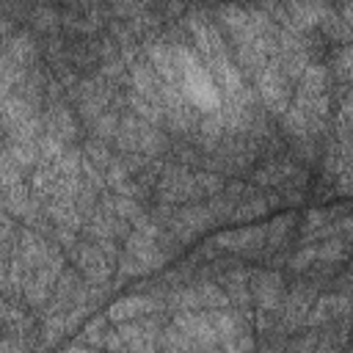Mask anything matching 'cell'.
I'll use <instances>...</instances> for the list:
<instances>
[{
	"label": "cell",
	"instance_id": "cell-1",
	"mask_svg": "<svg viewBox=\"0 0 353 353\" xmlns=\"http://www.w3.org/2000/svg\"><path fill=\"white\" fill-rule=\"evenodd\" d=\"M174 52V63H176V77H179V88L185 94V99L199 108L204 116L207 113H218L223 110V97L221 88L215 83V77L210 74L207 63L199 58L196 50H190L188 44H171Z\"/></svg>",
	"mask_w": 353,
	"mask_h": 353
},
{
	"label": "cell",
	"instance_id": "cell-2",
	"mask_svg": "<svg viewBox=\"0 0 353 353\" xmlns=\"http://www.w3.org/2000/svg\"><path fill=\"white\" fill-rule=\"evenodd\" d=\"M74 265H77V270L83 273V279L91 284V287H105L108 281H110V276H113V270H116V262H110L91 240L88 243H77L74 245Z\"/></svg>",
	"mask_w": 353,
	"mask_h": 353
},
{
	"label": "cell",
	"instance_id": "cell-3",
	"mask_svg": "<svg viewBox=\"0 0 353 353\" xmlns=\"http://www.w3.org/2000/svg\"><path fill=\"white\" fill-rule=\"evenodd\" d=\"M284 298V279L279 273H251V301L256 314L270 317Z\"/></svg>",
	"mask_w": 353,
	"mask_h": 353
},
{
	"label": "cell",
	"instance_id": "cell-4",
	"mask_svg": "<svg viewBox=\"0 0 353 353\" xmlns=\"http://www.w3.org/2000/svg\"><path fill=\"white\" fill-rule=\"evenodd\" d=\"M154 298L149 295H127V298H119L108 306L105 317L113 323V325H121V323H132V320H141L146 314H152L154 309Z\"/></svg>",
	"mask_w": 353,
	"mask_h": 353
},
{
	"label": "cell",
	"instance_id": "cell-5",
	"mask_svg": "<svg viewBox=\"0 0 353 353\" xmlns=\"http://www.w3.org/2000/svg\"><path fill=\"white\" fill-rule=\"evenodd\" d=\"M193 290L199 295L201 309H207V312H212V309H229V295L223 292V287H218L212 281H199Z\"/></svg>",
	"mask_w": 353,
	"mask_h": 353
},
{
	"label": "cell",
	"instance_id": "cell-6",
	"mask_svg": "<svg viewBox=\"0 0 353 353\" xmlns=\"http://www.w3.org/2000/svg\"><path fill=\"white\" fill-rule=\"evenodd\" d=\"M347 251H350V243H345L342 237H325L317 245V262L320 265H336L347 256Z\"/></svg>",
	"mask_w": 353,
	"mask_h": 353
},
{
	"label": "cell",
	"instance_id": "cell-7",
	"mask_svg": "<svg viewBox=\"0 0 353 353\" xmlns=\"http://www.w3.org/2000/svg\"><path fill=\"white\" fill-rule=\"evenodd\" d=\"M287 174H290V163H268L254 174V182L268 188H284Z\"/></svg>",
	"mask_w": 353,
	"mask_h": 353
},
{
	"label": "cell",
	"instance_id": "cell-8",
	"mask_svg": "<svg viewBox=\"0 0 353 353\" xmlns=\"http://www.w3.org/2000/svg\"><path fill=\"white\" fill-rule=\"evenodd\" d=\"M328 221H331V212H325V210H309L306 218H303V226H301L303 237H309V243H314L317 234L328 226Z\"/></svg>",
	"mask_w": 353,
	"mask_h": 353
},
{
	"label": "cell",
	"instance_id": "cell-9",
	"mask_svg": "<svg viewBox=\"0 0 353 353\" xmlns=\"http://www.w3.org/2000/svg\"><path fill=\"white\" fill-rule=\"evenodd\" d=\"M108 331H110V320H108V317H97V320H91V323L85 325V331H83L80 342H83V345H91V347H97V345L102 347V345H105Z\"/></svg>",
	"mask_w": 353,
	"mask_h": 353
},
{
	"label": "cell",
	"instance_id": "cell-10",
	"mask_svg": "<svg viewBox=\"0 0 353 353\" xmlns=\"http://www.w3.org/2000/svg\"><path fill=\"white\" fill-rule=\"evenodd\" d=\"M265 210H268V201H265V199H243V204L234 207L232 218H243V221H248V218L262 215Z\"/></svg>",
	"mask_w": 353,
	"mask_h": 353
},
{
	"label": "cell",
	"instance_id": "cell-11",
	"mask_svg": "<svg viewBox=\"0 0 353 353\" xmlns=\"http://www.w3.org/2000/svg\"><path fill=\"white\" fill-rule=\"evenodd\" d=\"M290 223H292V215H279V218L268 226V245H270V248H279V245H281V240H284Z\"/></svg>",
	"mask_w": 353,
	"mask_h": 353
},
{
	"label": "cell",
	"instance_id": "cell-12",
	"mask_svg": "<svg viewBox=\"0 0 353 353\" xmlns=\"http://www.w3.org/2000/svg\"><path fill=\"white\" fill-rule=\"evenodd\" d=\"M221 251H237L243 254V229H234V232H221L215 240H212Z\"/></svg>",
	"mask_w": 353,
	"mask_h": 353
},
{
	"label": "cell",
	"instance_id": "cell-13",
	"mask_svg": "<svg viewBox=\"0 0 353 353\" xmlns=\"http://www.w3.org/2000/svg\"><path fill=\"white\" fill-rule=\"evenodd\" d=\"M336 74L342 77V80H353V47H342L339 52H336Z\"/></svg>",
	"mask_w": 353,
	"mask_h": 353
},
{
	"label": "cell",
	"instance_id": "cell-14",
	"mask_svg": "<svg viewBox=\"0 0 353 353\" xmlns=\"http://www.w3.org/2000/svg\"><path fill=\"white\" fill-rule=\"evenodd\" d=\"M312 262H317V245H303V248L290 259V268H292V270H303V268H309Z\"/></svg>",
	"mask_w": 353,
	"mask_h": 353
},
{
	"label": "cell",
	"instance_id": "cell-15",
	"mask_svg": "<svg viewBox=\"0 0 353 353\" xmlns=\"http://www.w3.org/2000/svg\"><path fill=\"white\" fill-rule=\"evenodd\" d=\"M331 237H342L345 243H353V215H342V221L331 226Z\"/></svg>",
	"mask_w": 353,
	"mask_h": 353
},
{
	"label": "cell",
	"instance_id": "cell-16",
	"mask_svg": "<svg viewBox=\"0 0 353 353\" xmlns=\"http://www.w3.org/2000/svg\"><path fill=\"white\" fill-rule=\"evenodd\" d=\"M317 342H320V336L312 331V334H306V336L295 339V342H292V347H290V353H314V350H317Z\"/></svg>",
	"mask_w": 353,
	"mask_h": 353
},
{
	"label": "cell",
	"instance_id": "cell-17",
	"mask_svg": "<svg viewBox=\"0 0 353 353\" xmlns=\"http://www.w3.org/2000/svg\"><path fill=\"white\" fill-rule=\"evenodd\" d=\"M334 185L339 193H353V163H345V168L334 179Z\"/></svg>",
	"mask_w": 353,
	"mask_h": 353
},
{
	"label": "cell",
	"instance_id": "cell-18",
	"mask_svg": "<svg viewBox=\"0 0 353 353\" xmlns=\"http://www.w3.org/2000/svg\"><path fill=\"white\" fill-rule=\"evenodd\" d=\"M3 353H28V347L22 345V339L17 342L11 334H6V339H3Z\"/></svg>",
	"mask_w": 353,
	"mask_h": 353
},
{
	"label": "cell",
	"instance_id": "cell-19",
	"mask_svg": "<svg viewBox=\"0 0 353 353\" xmlns=\"http://www.w3.org/2000/svg\"><path fill=\"white\" fill-rule=\"evenodd\" d=\"M63 353H97V347H91V345H83V342H74V345L63 347Z\"/></svg>",
	"mask_w": 353,
	"mask_h": 353
},
{
	"label": "cell",
	"instance_id": "cell-20",
	"mask_svg": "<svg viewBox=\"0 0 353 353\" xmlns=\"http://www.w3.org/2000/svg\"><path fill=\"white\" fill-rule=\"evenodd\" d=\"M342 284H345V295H347V292L353 290V273H347V276L342 279Z\"/></svg>",
	"mask_w": 353,
	"mask_h": 353
}]
</instances>
